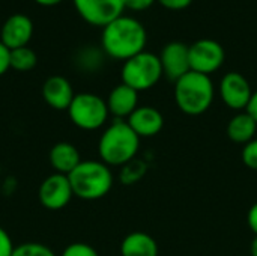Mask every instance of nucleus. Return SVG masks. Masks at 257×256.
<instances>
[{
  "mask_svg": "<svg viewBox=\"0 0 257 256\" xmlns=\"http://www.w3.org/2000/svg\"><path fill=\"white\" fill-rule=\"evenodd\" d=\"M148 33L145 26L134 17L120 15L110 24L102 27L101 47L102 51L116 60H128L145 51Z\"/></svg>",
  "mask_w": 257,
  "mask_h": 256,
  "instance_id": "nucleus-1",
  "label": "nucleus"
},
{
  "mask_svg": "<svg viewBox=\"0 0 257 256\" xmlns=\"http://www.w3.org/2000/svg\"><path fill=\"white\" fill-rule=\"evenodd\" d=\"M140 148V137L126 121L116 119L99 137L98 154L107 166H123L134 160Z\"/></svg>",
  "mask_w": 257,
  "mask_h": 256,
  "instance_id": "nucleus-2",
  "label": "nucleus"
},
{
  "mask_svg": "<svg viewBox=\"0 0 257 256\" xmlns=\"http://www.w3.org/2000/svg\"><path fill=\"white\" fill-rule=\"evenodd\" d=\"M215 98V88L209 75L188 71L175 81V101L188 116H199L209 110Z\"/></svg>",
  "mask_w": 257,
  "mask_h": 256,
  "instance_id": "nucleus-3",
  "label": "nucleus"
},
{
  "mask_svg": "<svg viewBox=\"0 0 257 256\" xmlns=\"http://www.w3.org/2000/svg\"><path fill=\"white\" fill-rule=\"evenodd\" d=\"M72 193L83 201H96L108 195L113 187V174L110 166L101 160H83L68 175Z\"/></svg>",
  "mask_w": 257,
  "mask_h": 256,
  "instance_id": "nucleus-4",
  "label": "nucleus"
},
{
  "mask_svg": "<svg viewBox=\"0 0 257 256\" xmlns=\"http://www.w3.org/2000/svg\"><path fill=\"white\" fill-rule=\"evenodd\" d=\"M122 83L136 89L137 92L154 88L163 77L160 56L151 51H142L128 59L120 71Z\"/></svg>",
  "mask_w": 257,
  "mask_h": 256,
  "instance_id": "nucleus-5",
  "label": "nucleus"
},
{
  "mask_svg": "<svg viewBox=\"0 0 257 256\" xmlns=\"http://www.w3.org/2000/svg\"><path fill=\"white\" fill-rule=\"evenodd\" d=\"M68 115L71 122L84 131H93L105 125L108 119V107L107 101L96 94L81 92L75 94Z\"/></svg>",
  "mask_w": 257,
  "mask_h": 256,
  "instance_id": "nucleus-6",
  "label": "nucleus"
},
{
  "mask_svg": "<svg viewBox=\"0 0 257 256\" xmlns=\"http://www.w3.org/2000/svg\"><path fill=\"white\" fill-rule=\"evenodd\" d=\"M188 54L191 71L205 75H211L212 72L218 71L226 59L223 45L218 41L209 38L199 39L188 45Z\"/></svg>",
  "mask_w": 257,
  "mask_h": 256,
  "instance_id": "nucleus-7",
  "label": "nucleus"
},
{
  "mask_svg": "<svg viewBox=\"0 0 257 256\" xmlns=\"http://www.w3.org/2000/svg\"><path fill=\"white\" fill-rule=\"evenodd\" d=\"M78 15L90 26L105 27L123 15V0H72Z\"/></svg>",
  "mask_w": 257,
  "mask_h": 256,
  "instance_id": "nucleus-8",
  "label": "nucleus"
},
{
  "mask_svg": "<svg viewBox=\"0 0 257 256\" xmlns=\"http://www.w3.org/2000/svg\"><path fill=\"white\" fill-rule=\"evenodd\" d=\"M38 198L41 205L50 211H59L65 208L74 198L68 175L53 174L47 177L38 190Z\"/></svg>",
  "mask_w": 257,
  "mask_h": 256,
  "instance_id": "nucleus-9",
  "label": "nucleus"
},
{
  "mask_svg": "<svg viewBox=\"0 0 257 256\" xmlns=\"http://www.w3.org/2000/svg\"><path fill=\"white\" fill-rule=\"evenodd\" d=\"M220 95L223 103L232 110H245L253 91L248 80L241 72H227L220 81Z\"/></svg>",
  "mask_w": 257,
  "mask_h": 256,
  "instance_id": "nucleus-10",
  "label": "nucleus"
},
{
  "mask_svg": "<svg viewBox=\"0 0 257 256\" xmlns=\"http://www.w3.org/2000/svg\"><path fill=\"white\" fill-rule=\"evenodd\" d=\"M160 62L163 68V75L173 83L178 81L182 75L191 71L188 45L181 41H172L166 44L161 50Z\"/></svg>",
  "mask_w": 257,
  "mask_h": 256,
  "instance_id": "nucleus-11",
  "label": "nucleus"
},
{
  "mask_svg": "<svg viewBox=\"0 0 257 256\" xmlns=\"http://www.w3.org/2000/svg\"><path fill=\"white\" fill-rule=\"evenodd\" d=\"M33 21L30 17L24 14H12L9 15L0 30V42L6 45L9 50H15L20 47H27L33 36Z\"/></svg>",
  "mask_w": 257,
  "mask_h": 256,
  "instance_id": "nucleus-12",
  "label": "nucleus"
},
{
  "mask_svg": "<svg viewBox=\"0 0 257 256\" xmlns=\"http://www.w3.org/2000/svg\"><path fill=\"white\" fill-rule=\"evenodd\" d=\"M74 97V88L63 75H51L42 84V98L54 110H68Z\"/></svg>",
  "mask_w": 257,
  "mask_h": 256,
  "instance_id": "nucleus-13",
  "label": "nucleus"
},
{
  "mask_svg": "<svg viewBox=\"0 0 257 256\" xmlns=\"http://www.w3.org/2000/svg\"><path fill=\"white\" fill-rule=\"evenodd\" d=\"M133 131L142 137H154L164 127V116L161 112L151 106H139L126 119Z\"/></svg>",
  "mask_w": 257,
  "mask_h": 256,
  "instance_id": "nucleus-14",
  "label": "nucleus"
},
{
  "mask_svg": "<svg viewBox=\"0 0 257 256\" xmlns=\"http://www.w3.org/2000/svg\"><path fill=\"white\" fill-rule=\"evenodd\" d=\"M107 107L110 115L116 119H128L131 113L139 107V92L125 83L114 86L107 97Z\"/></svg>",
  "mask_w": 257,
  "mask_h": 256,
  "instance_id": "nucleus-15",
  "label": "nucleus"
},
{
  "mask_svg": "<svg viewBox=\"0 0 257 256\" xmlns=\"http://www.w3.org/2000/svg\"><path fill=\"white\" fill-rule=\"evenodd\" d=\"M81 161L77 146L69 142H59L50 149V164L56 174L69 175Z\"/></svg>",
  "mask_w": 257,
  "mask_h": 256,
  "instance_id": "nucleus-16",
  "label": "nucleus"
},
{
  "mask_svg": "<svg viewBox=\"0 0 257 256\" xmlns=\"http://www.w3.org/2000/svg\"><path fill=\"white\" fill-rule=\"evenodd\" d=\"M122 256H158L157 241L146 232L136 231L128 234L120 243Z\"/></svg>",
  "mask_w": 257,
  "mask_h": 256,
  "instance_id": "nucleus-17",
  "label": "nucleus"
},
{
  "mask_svg": "<svg viewBox=\"0 0 257 256\" xmlns=\"http://www.w3.org/2000/svg\"><path fill=\"white\" fill-rule=\"evenodd\" d=\"M257 131V122L247 113H236L227 124V137L235 143L247 145L254 139Z\"/></svg>",
  "mask_w": 257,
  "mask_h": 256,
  "instance_id": "nucleus-18",
  "label": "nucleus"
},
{
  "mask_svg": "<svg viewBox=\"0 0 257 256\" xmlns=\"http://www.w3.org/2000/svg\"><path fill=\"white\" fill-rule=\"evenodd\" d=\"M38 63V56L36 53L27 45V47H20L15 50H11V68L20 72H27L32 71Z\"/></svg>",
  "mask_w": 257,
  "mask_h": 256,
  "instance_id": "nucleus-19",
  "label": "nucleus"
},
{
  "mask_svg": "<svg viewBox=\"0 0 257 256\" xmlns=\"http://www.w3.org/2000/svg\"><path fill=\"white\" fill-rule=\"evenodd\" d=\"M146 174V164L142 160H131L126 164L122 166L120 170V181L126 186L130 184H136L137 181H140L143 178V175Z\"/></svg>",
  "mask_w": 257,
  "mask_h": 256,
  "instance_id": "nucleus-20",
  "label": "nucleus"
},
{
  "mask_svg": "<svg viewBox=\"0 0 257 256\" xmlns=\"http://www.w3.org/2000/svg\"><path fill=\"white\" fill-rule=\"evenodd\" d=\"M12 256H56V253L42 243L27 241L20 246H15Z\"/></svg>",
  "mask_w": 257,
  "mask_h": 256,
  "instance_id": "nucleus-21",
  "label": "nucleus"
},
{
  "mask_svg": "<svg viewBox=\"0 0 257 256\" xmlns=\"http://www.w3.org/2000/svg\"><path fill=\"white\" fill-rule=\"evenodd\" d=\"M60 256H99L98 252L95 250V247H92L87 243H71L69 246H66L62 252Z\"/></svg>",
  "mask_w": 257,
  "mask_h": 256,
  "instance_id": "nucleus-22",
  "label": "nucleus"
},
{
  "mask_svg": "<svg viewBox=\"0 0 257 256\" xmlns=\"http://www.w3.org/2000/svg\"><path fill=\"white\" fill-rule=\"evenodd\" d=\"M242 161L244 164L251 169L257 170V139H253L251 142H248L247 145H244L242 148Z\"/></svg>",
  "mask_w": 257,
  "mask_h": 256,
  "instance_id": "nucleus-23",
  "label": "nucleus"
},
{
  "mask_svg": "<svg viewBox=\"0 0 257 256\" xmlns=\"http://www.w3.org/2000/svg\"><path fill=\"white\" fill-rule=\"evenodd\" d=\"M14 243L11 235L0 226V256H12L14 253Z\"/></svg>",
  "mask_w": 257,
  "mask_h": 256,
  "instance_id": "nucleus-24",
  "label": "nucleus"
},
{
  "mask_svg": "<svg viewBox=\"0 0 257 256\" xmlns=\"http://www.w3.org/2000/svg\"><path fill=\"white\" fill-rule=\"evenodd\" d=\"M157 0H123V5H125V9H131V11H136V12H142V11H146L149 9Z\"/></svg>",
  "mask_w": 257,
  "mask_h": 256,
  "instance_id": "nucleus-25",
  "label": "nucleus"
},
{
  "mask_svg": "<svg viewBox=\"0 0 257 256\" xmlns=\"http://www.w3.org/2000/svg\"><path fill=\"white\" fill-rule=\"evenodd\" d=\"M157 2L169 11H182L193 3V0H157Z\"/></svg>",
  "mask_w": 257,
  "mask_h": 256,
  "instance_id": "nucleus-26",
  "label": "nucleus"
},
{
  "mask_svg": "<svg viewBox=\"0 0 257 256\" xmlns=\"http://www.w3.org/2000/svg\"><path fill=\"white\" fill-rule=\"evenodd\" d=\"M11 68V50L0 42V77Z\"/></svg>",
  "mask_w": 257,
  "mask_h": 256,
  "instance_id": "nucleus-27",
  "label": "nucleus"
},
{
  "mask_svg": "<svg viewBox=\"0 0 257 256\" xmlns=\"http://www.w3.org/2000/svg\"><path fill=\"white\" fill-rule=\"evenodd\" d=\"M247 223H248V228L254 232V235H257V202L256 204H253L251 208L248 210Z\"/></svg>",
  "mask_w": 257,
  "mask_h": 256,
  "instance_id": "nucleus-28",
  "label": "nucleus"
},
{
  "mask_svg": "<svg viewBox=\"0 0 257 256\" xmlns=\"http://www.w3.org/2000/svg\"><path fill=\"white\" fill-rule=\"evenodd\" d=\"M245 112L254 119L257 122V91L256 92H253V95H251V100H250V103H248V106H247V109H245Z\"/></svg>",
  "mask_w": 257,
  "mask_h": 256,
  "instance_id": "nucleus-29",
  "label": "nucleus"
},
{
  "mask_svg": "<svg viewBox=\"0 0 257 256\" xmlns=\"http://www.w3.org/2000/svg\"><path fill=\"white\" fill-rule=\"evenodd\" d=\"M35 2L41 6H56V5L62 3L63 0H35Z\"/></svg>",
  "mask_w": 257,
  "mask_h": 256,
  "instance_id": "nucleus-30",
  "label": "nucleus"
},
{
  "mask_svg": "<svg viewBox=\"0 0 257 256\" xmlns=\"http://www.w3.org/2000/svg\"><path fill=\"white\" fill-rule=\"evenodd\" d=\"M250 253H251V256H257V235L253 238V241H251Z\"/></svg>",
  "mask_w": 257,
  "mask_h": 256,
  "instance_id": "nucleus-31",
  "label": "nucleus"
}]
</instances>
